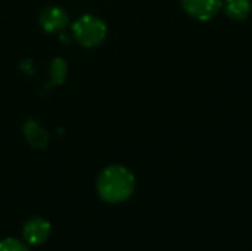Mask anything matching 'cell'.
I'll return each mask as SVG.
<instances>
[{"mask_svg": "<svg viewBox=\"0 0 252 251\" xmlns=\"http://www.w3.org/2000/svg\"><path fill=\"white\" fill-rule=\"evenodd\" d=\"M136 180L133 173L123 166L106 167L97 179V192L106 203H123L133 194Z\"/></svg>", "mask_w": 252, "mask_h": 251, "instance_id": "6da1fadb", "label": "cell"}, {"mask_svg": "<svg viewBox=\"0 0 252 251\" xmlns=\"http://www.w3.org/2000/svg\"><path fill=\"white\" fill-rule=\"evenodd\" d=\"M72 34L80 44L86 47H94L105 40L106 25L93 15H84L72 24Z\"/></svg>", "mask_w": 252, "mask_h": 251, "instance_id": "7a4b0ae2", "label": "cell"}, {"mask_svg": "<svg viewBox=\"0 0 252 251\" xmlns=\"http://www.w3.org/2000/svg\"><path fill=\"white\" fill-rule=\"evenodd\" d=\"M180 3L188 15L199 21L214 18L223 6L221 0H180Z\"/></svg>", "mask_w": 252, "mask_h": 251, "instance_id": "3957f363", "label": "cell"}, {"mask_svg": "<svg viewBox=\"0 0 252 251\" xmlns=\"http://www.w3.org/2000/svg\"><path fill=\"white\" fill-rule=\"evenodd\" d=\"M24 238L31 246H40L47 241L50 235V225L41 217H34L24 225Z\"/></svg>", "mask_w": 252, "mask_h": 251, "instance_id": "277c9868", "label": "cell"}, {"mask_svg": "<svg viewBox=\"0 0 252 251\" xmlns=\"http://www.w3.org/2000/svg\"><path fill=\"white\" fill-rule=\"evenodd\" d=\"M40 24L49 33L62 31L66 27V24H68V15L61 7L50 6V7H47V9H44L41 12Z\"/></svg>", "mask_w": 252, "mask_h": 251, "instance_id": "5b68a950", "label": "cell"}, {"mask_svg": "<svg viewBox=\"0 0 252 251\" xmlns=\"http://www.w3.org/2000/svg\"><path fill=\"white\" fill-rule=\"evenodd\" d=\"M24 135H25V139L27 142L34 146V148H46L47 146V141H49V136L46 133V130L34 120H28L25 124H24Z\"/></svg>", "mask_w": 252, "mask_h": 251, "instance_id": "8992f818", "label": "cell"}, {"mask_svg": "<svg viewBox=\"0 0 252 251\" xmlns=\"http://www.w3.org/2000/svg\"><path fill=\"white\" fill-rule=\"evenodd\" d=\"M226 15L233 21H244L252 10L251 0H224L221 6Z\"/></svg>", "mask_w": 252, "mask_h": 251, "instance_id": "52a82bcc", "label": "cell"}, {"mask_svg": "<svg viewBox=\"0 0 252 251\" xmlns=\"http://www.w3.org/2000/svg\"><path fill=\"white\" fill-rule=\"evenodd\" d=\"M50 78L53 84H62L65 77H66V64L63 62V59L58 58L53 61L52 68H50Z\"/></svg>", "mask_w": 252, "mask_h": 251, "instance_id": "ba28073f", "label": "cell"}, {"mask_svg": "<svg viewBox=\"0 0 252 251\" xmlns=\"http://www.w3.org/2000/svg\"><path fill=\"white\" fill-rule=\"evenodd\" d=\"M0 251H30L27 246H24L21 241L15 238H6L0 241Z\"/></svg>", "mask_w": 252, "mask_h": 251, "instance_id": "9c48e42d", "label": "cell"}]
</instances>
